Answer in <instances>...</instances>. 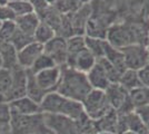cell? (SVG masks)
Segmentation results:
<instances>
[{
	"instance_id": "obj_33",
	"label": "cell",
	"mask_w": 149,
	"mask_h": 134,
	"mask_svg": "<svg viewBox=\"0 0 149 134\" xmlns=\"http://www.w3.org/2000/svg\"><path fill=\"white\" fill-rule=\"evenodd\" d=\"M13 84V72L0 67V94L5 96Z\"/></svg>"
},
{
	"instance_id": "obj_22",
	"label": "cell",
	"mask_w": 149,
	"mask_h": 134,
	"mask_svg": "<svg viewBox=\"0 0 149 134\" xmlns=\"http://www.w3.org/2000/svg\"><path fill=\"white\" fill-rule=\"evenodd\" d=\"M118 83L128 92L143 85L141 81H140V77H139V73L137 70L132 69H126L125 72H123L120 74Z\"/></svg>"
},
{
	"instance_id": "obj_35",
	"label": "cell",
	"mask_w": 149,
	"mask_h": 134,
	"mask_svg": "<svg viewBox=\"0 0 149 134\" xmlns=\"http://www.w3.org/2000/svg\"><path fill=\"white\" fill-rule=\"evenodd\" d=\"M136 114L139 116V119L141 120L143 124L145 125V128L149 131V105L139 107V109H135Z\"/></svg>"
},
{
	"instance_id": "obj_1",
	"label": "cell",
	"mask_w": 149,
	"mask_h": 134,
	"mask_svg": "<svg viewBox=\"0 0 149 134\" xmlns=\"http://www.w3.org/2000/svg\"><path fill=\"white\" fill-rule=\"evenodd\" d=\"M91 89L93 87L88 81L87 74L68 67L67 65L61 66V77L56 89L57 93L72 101L82 103Z\"/></svg>"
},
{
	"instance_id": "obj_9",
	"label": "cell",
	"mask_w": 149,
	"mask_h": 134,
	"mask_svg": "<svg viewBox=\"0 0 149 134\" xmlns=\"http://www.w3.org/2000/svg\"><path fill=\"white\" fill-rule=\"evenodd\" d=\"M44 53L54 59L57 66H65L67 64V38L56 35L44 45Z\"/></svg>"
},
{
	"instance_id": "obj_10",
	"label": "cell",
	"mask_w": 149,
	"mask_h": 134,
	"mask_svg": "<svg viewBox=\"0 0 149 134\" xmlns=\"http://www.w3.org/2000/svg\"><path fill=\"white\" fill-rule=\"evenodd\" d=\"M11 72H13V84L9 92L5 95L6 103L18 100L27 95V69H24L18 66L13 68Z\"/></svg>"
},
{
	"instance_id": "obj_44",
	"label": "cell",
	"mask_w": 149,
	"mask_h": 134,
	"mask_svg": "<svg viewBox=\"0 0 149 134\" xmlns=\"http://www.w3.org/2000/svg\"><path fill=\"white\" fill-rule=\"evenodd\" d=\"M2 22H3V21H0V28H1V26H2Z\"/></svg>"
},
{
	"instance_id": "obj_30",
	"label": "cell",
	"mask_w": 149,
	"mask_h": 134,
	"mask_svg": "<svg viewBox=\"0 0 149 134\" xmlns=\"http://www.w3.org/2000/svg\"><path fill=\"white\" fill-rule=\"evenodd\" d=\"M18 27L15 20H7L2 22V26L0 28V40L3 41H11L13 37L17 32Z\"/></svg>"
},
{
	"instance_id": "obj_4",
	"label": "cell",
	"mask_w": 149,
	"mask_h": 134,
	"mask_svg": "<svg viewBox=\"0 0 149 134\" xmlns=\"http://www.w3.org/2000/svg\"><path fill=\"white\" fill-rule=\"evenodd\" d=\"M11 134H51L44 121V114L13 115L9 122Z\"/></svg>"
},
{
	"instance_id": "obj_20",
	"label": "cell",
	"mask_w": 149,
	"mask_h": 134,
	"mask_svg": "<svg viewBox=\"0 0 149 134\" xmlns=\"http://www.w3.org/2000/svg\"><path fill=\"white\" fill-rule=\"evenodd\" d=\"M86 48L85 36L82 35H74L67 38V64L69 65L81 51Z\"/></svg>"
},
{
	"instance_id": "obj_13",
	"label": "cell",
	"mask_w": 149,
	"mask_h": 134,
	"mask_svg": "<svg viewBox=\"0 0 149 134\" xmlns=\"http://www.w3.org/2000/svg\"><path fill=\"white\" fill-rule=\"evenodd\" d=\"M0 59L1 67L13 70L18 67V51L11 43L0 40Z\"/></svg>"
},
{
	"instance_id": "obj_39",
	"label": "cell",
	"mask_w": 149,
	"mask_h": 134,
	"mask_svg": "<svg viewBox=\"0 0 149 134\" xmlns=\"http://www.w3.org/2000/svg\"><path fill=\"white\" fill-rule=\"evenodd\" d=\"M9 0H0V6H7Z\"/></svg>"
},
{
	"instance_id": "obj_23",
	"label": "cell",
	"mask_w": 149,
	"mask_h": 134,
	"mask_svg": "<svg viewBox=\"0 0 149 134\" xmlns=\"http://www.w3.org/2000/svg\"><path fill=\"white\" fill-rule=\"evenodd\" d=\"M46 95L47 94L36 83L33 74L29 69H27V95L26 96H28L33 102L40 104Z\"/></svg>"
},
{
	"instance_id": "obj_7",
	"label": "cell",
	"mask_w": 149,
	"mask_h": 134,
	"mask_svg": "<svg viewBox=\"0 0 149 134\" xmlns=\"http://www.w3.org/2000/svg\"><path fill=\"white\" fill-rule=\"evenodd\" d=\"M125 58L127 69L139 72L149 64V51L147 45L135 44L120 49Z\"/></svg>"
},
{
	"instance_id": "obj_46",
	"label": "cell",
	"mask_w": 149,
	"mask_h": 134,
	"mask_svg": "<svg viewBox=\"0 0 149 134\" xmlns=\"http://www.w3.org/2000/svg\"><path fill=\"white\" fill-rule=\"evenodd\" d=\"M148 44H149V34H148Z\"/></svg>"
},
{
	"instance_id": "obj_41",
	"label": "cell",
	"mask_w": 149,
	"mask_h": 134,
	"mask_svg": "<svg viewBox=\"0 0 149 134\" xmlns=\"http://www.w3.org/2000/svg\"><path fill=\"white\" fill-rule=\"evenodd\" d=\"M2 103H6V101H5V96L2 95V94H0V104H2Z\"/></svg>"
},
{
	"instance_id": "obj_47",
	"label": "cell",
	"mask_w": 149,
	"mask_h": 134,
	"mask_svg": "<svg viewBox=\"0 0 149 134\" xmlns=\"http://www.w3.org/2000/svg\"><path fill=\"white\" fill-rule=\"evenodd\" d=\"M147 47H148V51H149V44H148V45H147Z\"/></svg>"
},
{
	"instance_id": "obj_27",
	"label": "cell",
	"mask_w": 149,
	"mask_h": 134,
	"mask_svg": "<svg viewBox=\"0 0 149 134\" xmlns=\"http://www.w3.org/2000/svg\"><path fill=\"white\" fill-rule=\"evenodd\" d=\"M126 115V121H127V126L128 131H130L135 134H149V131L145 128L139 116L136 114V112H131L129 114Z\"/></svg>"
},
{
	"instance_id": "obj_42",
	"label": "cell",
	"mask_w": 149,
	"mask_h": 134,
	"mask_svg": "<svg viewBox=\"0 0 149 134\" xmlns=\"http://www.w3.org/2000/svg\"><path fill=\"white\" fill-rule=\"evenodd\" d=\"M124 134H135V133H132V132H130V131H127V132H125Z\"/></svg>"
},
{
	"instance_id": "obj_11",
	"label": "cell",
	"mask_w": 149,
	"mask_h": 134,
	"mask_svg": "<svg viewBox=\"0 0 149 134\" xmlns=\"http://www.w3.org/2000/svg\"><path fill=\"white\" fill-rule=\"evenodd\" d=\"M41 54H44V45L32 41L18 51V65L24 69H30Z\"/></svg>"
},
{
	"instance_id": "obj_26",
	"label": "cell",
	"mask_w": 149,
	"mask_h": 134,
	"mask_svg": "<svg viewBox=\"0 0 149 134\" xmlns=\"http://www.w3.org/2000/svg\"><path fill=\"white\" fill-rule=\"evenodd\" d=\"M85 43H86V48L93 54L95 57L102 58L105 55V45L106 39L95 38V37H89L85 36Z\"/></svg>"
},
{
	"instance_id": "obj_29",
	"label": "cell",
	"mask_w": 149,
	"mask_h": 134,
	"mask_svg": "<svg viewBox=\"0 0 149 134\" xmlns=\"http://www.w3.org/2000/svg\"><path fill=\"white\" fill-rule=\"evenodd\" d=\"M55 66H57V65L55 64L54 59L44 53V54H41L37 58V60L33 63V65L31 66V68L29 70H30L31 73L36 74V73H39L41 70H45L47 69V68H51V67H55Z\"/></svg>"
},
{
	"instance_id": "obj_15",
	"label": "cell",
	"mask_w": 149,
	"mask_h": 134,
	"mask_svg": "<svg viewBox=\"0 0 149 134\" xmlns=\"http://www.w3.org/2000/svg\"><path fill=\"white\" fill-rule=\"evenodd\" d=\"M87 77L93 89L106 91L107 87L111 84L108 76H107V74H106L105 69L102 68V66L98 62H96L95 66L87 73Z\"/></svg>"
},
{
	"instance_id": "obj_43",
	"label": "cell",
	"mask_w": 149,
	"mask_h": 134,
	"mask_svg": "<svg viewBox=\"0 0 149 134\" xmlns=\"http://www.w3.org/2000/svg\"><path fill=\"white\" fill-rule=\"evenodd\" d=\"M97 134H115V133H106V132H100V133H97Z\"/></svg>"
},
{
	"instance_id": "obj_19",
	"label": "cell",
	"mask_w": 149,
	"mask_h": 134,
	"mask_svg": "<svg viewBox=\"0 0 149 134\" xmlns=\"http://www.w3.org/2000/svg\"><path fill=\"white\" fill-rule=\"evenodd\" d=\"M104 58H106L110 64L113 65L120 73H123V72L127 69L126 68V64H125L124 55H123L121 51L118 49V48L112 47L107 40H106L105 45V55H104Z\"/></svg>"
},
{
	"instance_id": "obj_3",
	"label": "cell",
	"mask_w": 149,
	"mask_h": 134,
	"mask_svg": "<svg viewBox=\"0 0 149 134\" xmlns=\"http://www.w3.org/2000/svg\"><path fill=\"white\" fill-rule=\"evenodd\" d=\"M40 109L42 113L61 115L74 121H79L86 115L81 103L67 98L57 92H51L45 96L40 103Z\"/></svg>"
},
{
	"instance_id": "obj_40",
	"label": "cell",
	"mask_w": 149,
	"mask_h": 134,
	"mask_svg": "<svg viewBox=\"0 0 149 134\" xmlns=\"http://www.w3.org/2000/svg\"><path fill=\"white\" fill-rule=\"evenodd\" d=\"M46 1H47V4H48V5H50V6H52V5H54L55 2H57L58 0H46Z\"/></svg>"
},
{
	"instance_id": "obj_16",
	"label": "cell",
	"mask_w": 149,
	"mask_h": 134,
	"mask_svg": "<svg viewBox=\"0 0 149 134\" xmlns=\"http://www.w3.org/2000/svg\"><path fill=\"white\" fill-rule=\"evenodd\" d=\"M96 62H97V58L95 57L93 54L88 51L87 48H85V49L81 51L80 53L71 60V63L69 65H67V66L79 70L81 73L87 74L88 72L95 66Z\"/></svg>"
},
{
	"instance_id": "obj_32",
	"label": "cell",
	"mask_w": 149,
	"mask_h": 134,
	"mask_svg": "<svg viewBox=\"0 0 149 134\" xmlns=\"http://www.w3.org/2000/svg\"><path fill=\"white\" fill-rule=\"evenodd\" d=\"M18 27V26H17ZM32 41H35V39H33V37H31V36H28L27 34H25V32H22L20 29H17V32H16V34H15V36L13 37V39H11V44L15 46V48L17 49V51H20V49H22L24 47H26L27 45L31 44Z\"/></svg>"
},
{
	"instance_id": "obj_12",
	"label": "cell",
	"mask_w": 149,
	"mask_h": 134,
	"mask_svg": "<svg viewBox=\"0 0 149 134\" xmlns=\"http://www.w3.org/2000/svg\"><path fill=\"white\" fill-rule=\"evenodd\" d=\"M8 106L10 109V114L13 115H35L42 113L40 104L33 102L28 96L9 102Z\"/></svg>"
},
{
	"instance_id": "obj_45",
	"label": "cell",
	"mask_w": 149,
	"mask_h": 134,
	"mask_svg": "<svg viewBox=\"0 0 149 134\" xmlns=\"http://www.w3.org/2000/svg\"><path fill=\"white\" fill-rule=\"evenodd\" d=\"M0 67H1V59H0Z\"/></svg>"
},
{
	"instance_id": "obj_38",
	"label": "cell",
	"mask_w": 149,
	"mask_h": 134,
	"mask_svg": "<svg viewBox=\"0 0 149 134\" xmlns=\"http://www.w3.org/2000/svg\"><path fill=\"white\" fill-rule=\"evenodd\" d=\"M138 73H139V77H140L143 85L149 87V64L146 67H143V69L139 70Z\"/></svg>"
},
{
	"instance_id": "obj_6",
	"label": "cell",
	"mask_w": 149,
	"mask_h": 134,
	"mask_svg": "<svg viewBox=\"0 0 149 134\" xmlns=\"http://www.w3.org/2000/svg\"><path fill=\"white\" fill-rule=\"evenodd\" d=\"M108 102L112 109L118 114H129L135 112L129 100V92L125 89L119 83H111L105 91Z\"/></svg>"
},
{
	"instance_id": "obj_25",
	"label": "cell",
	"mask_w": 149,
	"mask_h": 134,
	"mask_svg": "<svg viewBox=\"0 0 149 134\" xmlns=\"http://www.w3.org/2000/svg\"><path fill=\"white\" fill-rule=\"evenodd\" d=\"M86 1L87 0H58L52 6L60 13L69 15V13H72L77 11L78 9H80L81 7L85 5Z\"/></svg>"
},
{
	"instance_id": "obj_31",
	"label": "cell",
	"mask_w": 149,
	"mask_h": 134,
	"mask_svg": "<svg viewBox=\"0 0 149 134\" xmlns=\"http://www.w3.org/2000/svg\"><path fill=\"white\" fill-rule=\"evenodd\" d=\"M97 62H98V63L102 66V68L105 69L106 74H107V76H108L109 81H110V83H118L119 77H120V74H121V73H120L113 65L110 64L106 58H104V57L98 58Z\"/></svg>"
},
{
	"instance_id": "obj_17",
	"label": "cell",
	"mask_w": 149,
	"mask_h": 134,
	"mask_svg": "<svg viewBox=\"0 0 149 134\" xmlns=\"http://www.w3.org/2000/svg\"><path fill=\"white\" fill-rule=\"evenodd\" d=\"M118 117L119 114L112 109L104 117H101L98 121L93 122L95 128L97 133L100 132H106V133H115L117 134V125H118Z\"/></svg>"
},
{
	"instance_id": "obj_28",
	"label": "cell",
	"mask_w": 149,
	"mask_h": 134,
	"mask_svg": "<svg viewBox=\"0 0 149 134\" xmlns=\"http://www.w3.org/2000/svg\"><path fill=\"white\" fill-rule=\"evenodd\" d=\"M8 7L11 9L16 18L35 13L33 6L28 1H9Z\"/></svg>"
},
{
	"instance_id": "obj_18",
	"label": "cell",
	"mask_w": 149,
	"mask_h": 134,
	"mask_svg": "<svg viewBox=\"0 0 149 134\" xmlns=\"http://www.w3.org/2000/svg\"><path fill=\"white\" fill-rule=\"evenodd\" d=\"M15 21H16L18 28L21 32L27 34L28 36L33 37L36 29H37V27L39 26L41 20H40L37 13H29V15H26V16H22V17H18V18L15 19Z\"/></svg>"
},
{
	"instance_id": "obj_37",
	"label": "cell",
	"mask_w": 149,
	"mask_h": 134,
	"mask_svg": "<svg viewBox=\"0 0 149 134\" xmlns=\"http://www.w3.org/2000/svg\"><path fill=\"white\" fill-rule=\"evenodd\" d=\"M16 17L11 9L7 6H0V21H7V20H15Z\"/></svg>"
},
{
	"instance_id": "obj_8",
	"label": "cell",
	"mask_w": 149,
	"mask_h": 134,
	"mask_svg": "<svg viewBox=\"0 0 149 134\" xmlns=\"http://www.w3.org/2000/svg\"><path fill=\"white\" fill-rule=\"evenodd\" d=\"M33 76H35V81L38 84V86L46 94H49L51 92H56L57 87L59 85L60 77H61V67L55 66L51 68H47V69L33 74Z\"/></svg>"
},
{
	"instance_id": "obj_2",
	"label": "cell",
	"mask_w": 149,
	"mask_h": 134,
	"mask_svg": "<svg viewBox=\"0 0 149 134\" xmlns=\"http://www.w3.org/2000/svg\"><path fill=\"white\" fill-rule=\"evenodd\" d=\"M148 34L149 30H146L143 26H139L138 24H115L108 28L106 40L112 47L121 49L135 44L148 45Z\"/></svg>"
},
{
	"instance_id": "obj_24",
	"label": "cell",
	"mask_w": 149,
	"mask_h": 134,
	"mask_svg": "<svg viewBox=\"0 0 149 134\" xmlns=\"http://www.w3.org/2000/svg\"><path fill=\"white\" fill-rule=\"evenodd\" d=\"M55 36H56L55 29L48 24H46L44 21H40V24L36 29L33 38H35V41H37L41 45H45L49 40H51Z\"/></svg>"
},
{
	"instance_id": "obj_34",
	"label": "cell",
	"mask_w": 149,
	"mask_h": 134,
	"mask_svg": "<svg viewBox=\"0 0 149 134\" xmlns=\"http://www.w3.org/2000/svg\"><path fill=\"white\" fill-rule=\"evenodd\" d=\"M10 117H11V114H10L8 103L0 104V128L3 125H9Z\"/></svg>"
},
{
	"instance_id": "obj_14",
	"label": "cell",
	"mask_w": 149,
	"mask_h": 134,
	"mask_svg": "<svg viewBox=\"0 0 149 134\" xmlns=\"http://www.w3.org/2000/svg\"><path fill=\"white\" fill-rule=\"evenodd\" d=\"M90 13L91 7L89 6V4H85L80 9L68 15L74 35H81V32L86 30V26L88 24Z\"/></svg>"
},
{
	"instance_id": "obj_5",
	"label": "cell",
	"mask_w": 149,
	"mask_h": 134,
	"mask_svg": "<svg viewBox=\"0 0 149 134\" xmlns=\"http://www.w3.org/2000/svg\"><path fill=\"white\" fill-rule=\"evenodd\" d=\"M81 104L85 114L93 122L98 121L112 111L105 91L100 89H91Z\"/></svg>"
},
{
	"instance_id": "obj_21",
	"label": "cell",
	"mask_w": 149,
	"mask_h": 134,
	"mask_svg": "<svg viewBox=\"0 0 149 134\" xmlns=\"http://www.w3.org/2000/svg\"><path fill=\"white\" fill-rule=\"evenodd\" d=\"M129 100L135 109L149 105V87L141 85V86L130 91Z\"/></svg>"
},
{
	"instance_id": "obj_36",
	"label": "cell",
	"mask_w": 149,
	"mask_h": 134,
	"mask_svg": "<svg viewBox=\"0 0 149 134\" xmlns=\"http://www.w3.org/2000/svg\"><path fill=\"white\" fill-rule=\"evenodd\" d=\"M9 1H28L33 6V9H35L36 13H39L40 11L45 10L47 7L49 6L46 0H9Z\"/></svg>"
}]
</instances>
